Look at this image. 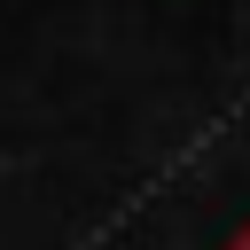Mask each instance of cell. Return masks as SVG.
Masks as SVG:
<instances>
[{
  "label": "cell",
  "mask_w": 250,
  "mask_h": 250,
  "mask_svg": "<svg viewBox=\"0 0 250 250\" xmlns=\"http://www.w3.org/2000/svg\"><path fill=\"white\" fill-rule=\"evenodd\" d=\"M227 250H250V227H234V234H227Z\"/></svg>",
  "instance_id": "6da1fadb"
}]
</instances>
